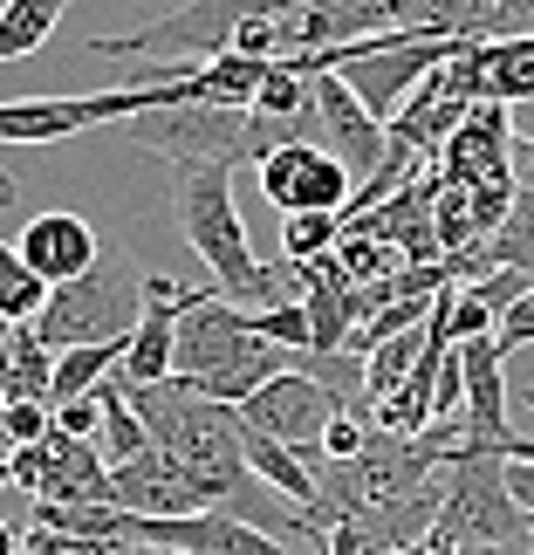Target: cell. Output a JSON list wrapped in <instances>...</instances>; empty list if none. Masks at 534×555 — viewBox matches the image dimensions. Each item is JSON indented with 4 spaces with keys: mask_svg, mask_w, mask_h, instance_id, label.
I'll use <instances>...</instances> for the list:
<instances>
[{
    "mask_svg": "<svg viewBox=\"0 0 534 555\" xmlns=\"http://www.w3.org/2000/svg\"><path fill=\"white\" fill-rule=\"evenodd\" d=\"M486 261H494V268H521L534 282V192H521L515 212L486 233Z\"/></svg>",
    "mask_w": 534,
    "mask_h": 555,
    "instance_id": "603a6c76",
    "label": "cell"
},
{
    "mask_svg": "<svg viewBox=\"0 0 534 555\" xmlns=\"http://www.w3.org/2000/svg\"><path fill=\"white\" fill-rule=\"evenodd\" d=\"M247 466L261 474L274 494H282L288 507H302L309 521H323V474L295 453V446H282V439H261V433H247ZM329 528V521H323Z\"/></svg>",
    "mask_w": 534,
    "mask_h": 555,
    "instance_id": "9a60e30c",
    "label": "cell"
},
{
    "mask_svg": "<svg viewBox=\"0 0 534 555\" xmlns=\"http://www.w3.org/2000/svg\"><path fill=\"white\" fill-rule=\"evenodd\" d=\"M55 433H69V439H103V398H69V404H55Z\"/></svg>",
    "mask_w": 534,
    "mask_h": 555,
    "instance_id": "4dcf8cb0",
    "label": "cell"
},
{
    "mask_svg": "<svg viewBox=\"0 0 534 555\" xmlns=\"http://www.w3.org/2000/svg\"><path fill=\"white\" fill-rule=\"evenodd\" d=\"M0 404H8V350H0Z\"/></svg>",
    "mask_w": 534,
    "mask_h": 555,
    "instance_id": "ab89813d",
    "label": "cell"
},
{
    "mask_svg": "<svg viewBox=\"0 0 534 555\" xmlns=\"http://www.w3.org/2000/svg\"><path fill=\"white\" fill-rule=\"evenodd\" d=\"M336 241H343V212H288L282 227L288 261H323V254H336Z\"/></svg>",
    "mask_w": 534,
    "mask_h": 555,
    "instance_id": "cb8c5ba5",
    "label": "cell"
},
{
    "mask_svg": "<svg viewBox=\"0 0 534 555\" xmlns=\"http://www.w3.org/2000/svg\"><path fill=\"white\" fill-rule=\"evenodd\" d=\"M521 35H534V0H500L486 21V41H521Z\"/></svg>",
    "mask_w": 534,
    "mask_h": 555,
    "instance_id": "836d02e7",
    "label": "cell"
},
{
    "mask_svg": "<svg viewBox=\"0 0 534 555\" xmlns=\"http://www.w3.org/2000/svg\"><path fill=\"white\" fill-rule=\"evenodd\" d=\"M309 82H315V90H309V111H302L309 144H323L329 158H343L350 172L370 179L377 165L391 158V124L363 111V96H356L336 69H329V76H309Z\"/></svg>",
    "mask_w": 534,
    "mask_h": 555,
    "instance_id": "ba28073f",
    "label": "cell"
},
{
    "mask_svg": "<svg viewBox=\"0 0 534 555\" xmlns=\"http://www.w3.org/2000/svg\"><path fill=\"white\" fill-rule=\"evenodd\" d=\"M199 69V62H192ZM192 69L165 76V82H123V90H90V96H21L0 103V144H62L76 131H96L110 117H144L165 111V103H192Z\"/></svg>",
    "mask_w": 534,
    "mask_h": 555,
    "instance_id": "277c9868",
    "label": "cell"
},
{
    "mask_svg": "<svg viewBox=\"0 0 534 555\" xmlns=\"http://www.w3.org/2000/svg\"><path fill=\"white\" fill-rule=\"evenodd\" d=\"M0 487H14V453L0 446Z\"/></svg>",
    "mask_w": 534,
    "mask_h": 555,
    "instance_id": "74e56055",
    "label": "cell"
},
{
    "mask_svg": "<svg viewBox=\"0 0 534 555\" xmlns=\"http://www.w3.org/2000/svg\"><path fill=\"white\" fill-rule=\"evenodd\" d=\"M425 350H432V315H425L418 330H404V336H383V344H377L370 357H363V364H370V412H377V404L398 391L404 377L418 371V357H425Z\"/></svg>",
    "mask_w": 534,
    "mask_h": 555,
    "instance_id": "d6986e66",
    "label": "cell"
},
{
    "mask_svg": "<svg viewBox=\"0 0 534 555\" xmlns=\"http://www.w3.org/2000/svg\"><path fill=\"white\" fill-rule=\"evenodd\" d=\"M14 206H21V185H14L8 172H0V212H14Z\"/></svg>",
    "mask_w": 534,
    "mask_h": 555,
    "instance_id": "d590c367",
    "label": "cell"
},
{
    "mask_svg": "<svg viewBox=\"0 0 534 555\" xmlns=\"http://www.w3.org/2000/svg\"><path fill=\"white\" fill-rule=\"evenodd\" d=\"M383 8H391V28H404V35L486 41V21H494L500 0H383Z\"/></svg>",
    "mask_w": 534,
    "mask_h": 555,
    "instance_id": "2e32d148",
    "label": "cell"
},
{
    "mask_svg": "<svg viewBox=\"0 0 534 555\" xmlns=\"http://www.w3.org/2000/svg\"><path fill=\"white\" fill-rule=\"evenodd\" d=\"M138 555H179V548H138Z\"/></svg>",
    "mask_w": 534,
    "mask_h": 555,
    "instance_id": "b9f144b4",
    "label": "cell"
},
{
    "mask_svg": "<svg viewBox=\"0 0 534 555\" xmlns=\"http://www.w3.org/2000/svg\"><path fill=\"white\" fill-rule=\"evenodd\" d=\"M261 192H268L274 212H350L356 172L343 158H329L323 144L295 138V144H282V152L261 165Z\"/></svg>",
    "mask_w": 534,
    "mask_h": 555,
    "instance_id": "9c48e42d",
    "label": "cell"
},
{
    "mask_svg": "<svg viewBox=\"0 0 534 555\" xmlns=\"http://www.w3.org/2000/svg\"><path fill=\"white\" fill-rule=\"evenodd\" d=\"M14 247L41 282H76V274H90L103 261V241H96V227L82 220V212H41V220L21 227Z\"/></svg>",
    "mask_w": 534,
    "mask_h": 555,
    "instance_id": "4fadbf2b",
    "label": "cell"
},
{
    "mask_svg": "<svg viewBox=\"0 0 534 555\" xmlns=\"http://www.w3.org/2000/svg\"><path fill=\"white\" fill-rule=\"evenodd\" d=\"M323 55H329V49H323ZM453 55H459L453 35H404V28H398V35H377V41H356V49H336L329 69L363 96V111H370V117L398 124V111H404V103H412Z\"/></svg>",
    "mask_w": 534,
    "mask_h": 555,
    "instance_id": "8992f818",
    "label": "cell"
},
{
    "mask_svg": "<svg viewBox=\"0 0 534 555\" xmlns=\"http://www.w3.org/2000/svg\"><path fill=\"white\" fill-rule=\"evenodd\" d=\"M439 528H453L466 548H480V542H534L528 507L515 501V487H507V453L473 446V439L459 446L453 466H445V515H439Z\"/></svg>",
    "mask_w": 534,
    "mask_h": 555,
    "instance_id": "52a82bcc",
    "label": "cell"
},
{
    "mask_svg": "<svg viewBox=\"0 0 534 555\" xmlns=\"http://www.w3.org/2000/svg\"><path fill=\"white\" fill-rule=\"evenodd\" d=\"M336 261H343V274L356 288H370V282H383V274H398V268H412L404 254L383 241V233H370V227H343V241H336Z\"/></svg>",
    "mask_w": 534,
    "mask_h": 555,
    "instance_id": "7402d4cb",
    "label": "cell"
},
{
    "mask_svg": "<svg viewBox=\"0 0 534 555\" xmlns=\"http://www.w3.org/2000/svg\"><path fill=\"white\" fill-rule=\"evenodd\" d=\"M172 206H179V227H185L192 254H199V261L212 268V282H220V295L247 309L261 261H253L240 206H233V165H179Z\"/></svg>",
    "mask_w": 534,
    "mask_h": 555,
    "instance_id": "7a4b0ae2",
    "label": "cell"
},
{
    "mask_svg": "<svg viewBox=\"0 0 534 555\" xmlns=\"http://www.w3.org/2000/svg\"><path fill=\"white\" fill-rule=\"evenodd\" d=\"M14 330H21V323H8V315H0V350H8V344H14Z\"/></svg>",
    "mask_w": 534,
    "mask_h": 555,
    "instance_id": "f35d334b",
    "label": "cell"
},
{
    "mask_svg": "<svg viewBox=\"0 0 534 555\" xmlns=\"http://www.w3.org/2000/svg\"><path fill=\"white\" fill-rule=\"evenodd\" d=\"M343 412L336 404V391H323L309 371H282V377H268L261 391H253L240 404V418H247V433H261V439H282V446H323L329 433V418Z\"/></svg>",
    "mask_w": 534,
    "mask_h": 555,
    "instance_id": "30bf717a",
    "label": "cell"
},
{
    "mask_svg": "<svg viewBox=\"0 0 534 555\" xmlns=\"http://www.w3.org/2000/svg\"><path fill=\"white\" fill-rule=\"evenodd\" d=\"M49 474H55V446L49 439H41V446H14V487H21V494H41Z\"/></svg>",
    "mask_w": 534,
    "mask_h": 555,
    "instance_id": "1f68e13d",
    "label": "cell"
},
{
    "mask_svg": "<svg viewBox=\"0 0 534 555\" xmlns=\"http://www.w3.org/2000/svg\"><path fill=\"white\" fill-rule=\"evenodd\" d=\"M507 487H515V501L528 507V521H534V460H507Z\"/></svg>",
    "mask_w": 534,
    "mask_h": 555,
    "instance_id": "e575fe53",
    "label": "cell"
},
{
    "mask_svg": "<svg viewBox=\"0 0 534 555\" xmlns=\"http://www.w3.org/2000/svg\"><path fill=\"white\" fill-rule=\"evenodd\" d=\"M521 404H528V412H534V391H521Z\"/></svg>",
    "mask_w": 534,
    "mask_h": 555,
    "instance_id": "7bdbcfd3",
    "label": "cell"
},
{
    "mask_svg": "<svg viewBox=\"0 0 534 555\" xmlns=\"http://www.w3.org/2000/svg\"><path fill=\"white\" fill-rule=\"evenodd\" d=\"M295 8H309V0H185V8L144 21L131 35H96L90 55H110V62L144 55V62H172V69H185V62H220V55H233V28L240 21L295 14Z\"/></svg>",
    "mask_w": 534,
    "mask_h": 555,
    "instance_id": "3957f363",
    "label": "cell"
},
{
    "mask_svg": "<svg viewBox=\"0 0 534 555\" xmlns=\"http://www.w3.org/2000/svg\"><path fill=\"white\" fill-rule=\"evenodd\" d=\"M0 555H28V548H21V535H14L8 521H0Z\"/></svg>",
    "mask_w": 534,
    "mask_h": 555,
    "instance_id": "8d00e7d4",
    "label": "cell"
},
{
    "mask_svg": "<svg viewBox=\"0 0 534 555\" xmlns=\"http://www.w3.org/2000/svg\"><path fill=\"white\" fill-rule=\"evenodd\" d=\"M144 309H152V274H144L123 247H103V261L76 282H55L49 309L35 315V330L49 336L55 350L76 344H117V336H138Z\"/></svg>",
    "mask_w": 534,
    "mask_h": 555,
    "instance_id": "6da1fadb",
    "label": "cell"
},
{
    "mask_svg": "<svg viewBox=\"0 0 534 555\" xmlns=\"http://www.w3.org/2000/svg\"><path fill=\"white\" fill-rule=\"evenodd\" d=\"M62 8H69V0H0V62L35 55L41 41L55 35Z\"/></svg>",
    "mask_w": 534,
    "mask_h": 555,
    "instance_id": "ffe728a7",
    "label": "cell"
},
{
    "mask_svg": "<svg viewBox=\"0 0 534 555\" xmlns=\"http://www.w3.org/2000/svg\"><path fill=\"white\" fill-rule=\"evenodd\" d=\"M253 330L282 350H315V315L309 302H274V309H253Z\"/></svg>",
    "mask_w": 534,
    "mask_h": 555,
    "instance_id": "484cf974",
    "label": "cell"
},
{
    "mask_svg": "<svg viewBox=\"0 0 534 555\" xmlns=\"http://www.w3.org/2000/svg\"><path fill=\"white\" fill-rule=\"evenodd\" d=\"M494 344H500V357H515V350H528L534 344V288L521 295L515 309L500 315V330H494Z\"/></svg>",
    "mask_w": 534,
    "mask_h": 555,
    "instance_id": "d6a6232c",
    "label": "cell"
},
{
    "mask_svg": "<svg viewBox=\"0 0 534 555\" xmlns=\"http://www.w3.org/2000/svg\"><path fill=\"white\" fill-rule=\"evenodd\" d=\"M370 439H377V418H370V412H336L329 433H323V453H329V460H356Z\"/></svg>",
    "mask_w": 534,
    "mask_h": 555,
    "instance_id": "83f0119b",
    "label": "cell"
},
{
    "mask_svg": "<svg viewBox=\"0 0 534 555\" xmlns=\"http://www.w3.org/2000/svg\"><path fill=\"white\" fill-rule=\"evenodd\" d=\"M528 288H534V282H528L521 268H494V274H480V282H466V295H473V302H486L494 315H507Z\"/></svg>",
    "mask_w": 534,
    "mask_h": 555,
    "instance_id": "f1b7e54d",
    "label": "cell"
},
{
    "mask_svg": "<svg viewBox=\"0 0 534 555\" xmlns=\"http://www.w3.org/2000/svg\"><path fill=\"white\" fill-rule=\"evenodd\" d=\"M0 446H8V453H14V439H8V418H0Z\"/></svg>",
    "mask_w": 534,
    "mask_h": 555,
    "instance_id": "60d3db41",
    "label": "cell"
},
{
    "mask_svg": "<svg viewBox=\"0 0 534 555\" xmlns=\"http://www.w3.org/2000/svg\"><path fill=\"white\" fill-rule=\"evenodd\" d=\"M144 542H110V535H62V528H35L28 555H138Z\"/></svg>",
    "mask_w": 534,
    "mask_h": 555,
    "instance_id": "4316f807",
    "label": "cell"
},
{
    "mask_svg": "<svg viewBox=\"0 0 534 555\" xmlns=\"http://www.w3.org/2000/svg\"><path fill=\"white\" fill-rule=\"evenodd\" d=\"M8 398H55V344L35 323H21L8 344Z\"/></svg>",
    "mask_w": 534,
    "mask_h": 555,
    "instance_id": "ac0fdd59",
    "label": "cell"
},
{
    "mask_svg": "<svg viewBox=\"0 0 534 555\" xmlns=\"http://www.w3.org/2000/svg\"><path fill=\"white\" fill-rule=\"evenodd\" d=\"M466 357V433H473V446H494V453H507V357L494 336H473V344H459Z\"/></svg>",
    "mask_w": 534,
    "mask_h": 555,
    "instance_id": "5bb4252c",
    "label": "cell"
},
{
    "mask_svg": "<svg viewBox=\"0 0 534 555\" xmlns=\"http://www.w3.org/2000/svg\"><path fill=\"white\" fill-rule=\"evenodd\" d=\"M49 295H55V282H41V274L21 261V247L0 241V315H8V323H35V315L49 309Z\"/></svg>",
    "mask_w": 534,
    "mask_h": 555,
    "instance_id": "44dd1931",
    "label": "cell"
},
{
    "mask_svg": "<svg viewBox=\"0 0 534 555\" xmlns=\"http://www.w3.org/2000/svg\"><path fill=\"white\" fill-rule=\"evenodd\" d=\"M123 357H131V336H117V344H76V350H55V398H49V404L90 398L103 377H117V371H123Z\"/></svg>",
    "mask_w": 534,
    "mask_h": 555,
    "instance_id": "e0dca14e",
    "label": "cell"
},
{
    "mask_svg": "<svg viewBox=\"0 0 534 555\" xmlns=\"http://www.w3.org/2000/svg\"><path fill=\"white\" fill-rule=\"evenodd\" d=\"M500 330V315L486 309V302H473V295L459 288V302H453V323H445V336H453V344H473V336H494Z\"/></svg>",
    "mask_w": 534,
    "mask_h": 555,
    "instance_id": "f546056e",
    "label": "cell"
},
{
    "mask_svg": "<svg viewBox=\"0 0 534 555\" xmlns=\"http://www.w3.org/2000/svg\"><path fill=\"white\" fill-rule=\"evenodd\" d=\"M398 35L383 0H309L282 21V55H315V49H356V41Z\"/></svg>",
    "mask_w": 534,
    "mask_h": 555,
    "instance_id": "7c38bea8",
    "label": "cell"
},
{
    "mask_svg": "<svg viewBox=\"0 0 534 555\" xmlns=\"http://www.w3.org/2000/svg\"><path fill=\"white\" fill-rule=\"evenodd\" d=\"M110 487H117L123 515H144V521H158V515H206V507H212L206 480L192 474L179 453H165V446L110 466Z\"/></svg>",
    "mask_w": 534,
    "mask_h": 555,
    "instance_id": "8fae6325",
    "label": "cell"
},
{
    "mask_svg": "<svg viewBox=\"0 0 534 555\" xmlns=\"http://www.w3.org/2000/svg\"><path fill=\"white\" fill-rule=\"evenodd\" d=\"M309 288H315V274L309 261H261V274H253V295H247V309H274V302H309Z\"/></svg>",
    "mask_w": 534,
    "mask_h": 555,
    "instance_id": "d4e9b609",
    "label": "cell"
},
{
    "mask_svg": "<svg viewBox=\"0 0 534 555\" xmlns=\"http://www.w3.org/2000/svg\"><path fill=\"white\" fill-rule=\"evenodd\" d=\"M138 152H158L165 165H261V131L240 103H165L123 124Z\"/></svg>",
    "mask_w": 534,
    "mask_h": 555,
    "instance_id": "5b68a950",
    "label": "cell"
}]
</instances>
